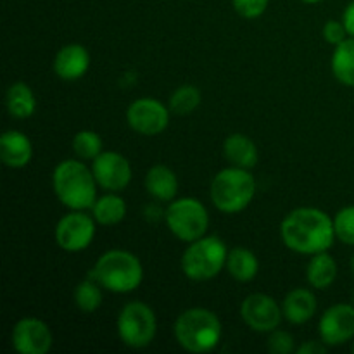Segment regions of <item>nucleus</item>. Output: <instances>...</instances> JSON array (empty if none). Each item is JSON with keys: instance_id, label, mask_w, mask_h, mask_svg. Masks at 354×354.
I'll return each instance as SVG.
<instances>
[{"instance_id": "obj_6", "label": "nucleus", "mask_w": 354, "mask_h": 354, "mask_svg": "<svg viewBox=\"0 0 354 354\" xmlns=\"http://www.w3.org/2000/svg\"><path fill=\"white\" fill-rule=\"evenodd\" d=\"M227 244L216 235H204L187 245L180 258V268L192 282H206L220 275L227 266Z\"/></svg>"}, {"instance_id": "obj_7", "label": "nucleus", "mask_w": 354, "mask_h": 354, "mask_svg": "<svg viewBox=\"0 0 354 354\" xmlns=\"http://www.w3.org/2000/svg\"><path fill=\"white\" fill-rule=\"evenodd\" d=\"M165 221L178 241L190 244L206 235L209 213L196 197H176L166 207Z\"/></svg>"}, {"instance_id": "obj_17", "label": "nucleus", "mask_w": 354, "mask_h": 354, "mask_svg": "<svg viewBox=\"0 0 354 354\" xmlns=\"http://www.w3.org/2000/svg\"><path fill=\"white\" fill-rule=\"evenodd\" d=\"M318 301L310 289H292L286 294L282 303L283 318L292 325H304L317 315Z\"/></svg>"}, {"instance_id": "obj_32", "label": "nucleus", "mask_w": 354, "mask_h": 354, "mask_svg": "<svg viewBox=\"0 0 354 354\" xmlns=\"http://www.w3.org/2000/svg\"><path fill=\"white\" fill-rule=\"evenodd\" d=\"M328 346L324 341H306L296 349L297 354H324L327 353Z\"/></svg>"}, {"instance_id": "obj_33", "label": "nucleus", "mask_w": 354, "mask_h": 354, "mask_svg": "<svg viewBox=\"0 0 354 354\" xmlns=\"http://www.w3.org/2000/svg\"><path fill=\"white\" fill-rule=\"evenodd\" d=\"M342 23H344L346 31H348L349 37H354V0L348 3V7L342 12Z\"/></svg>"}, {"instance_id": "obj_16", "label": "nucleus", "mask_w": 354, "mask_h": 354, "mask_svg": "<svg viewBox=\"0 0 354 354\" xmlns=\"http://www.w3.org/2000/svg\"><path fill=\"white\" fill-rule=\"evenodd\" d=\"M0 159L7 168H24L33 159V144L21 131L7 130L0 137Z\"/></svg>"}, {"instance_id": "obj_15", "label": "nucleus", "mask_w": 354, "mask_h": 354, "mask_svg": "<svg viewBox=\"0 0 354 354\" xmlns=\"http://www.w3.org/2000/svg\"><path fill=\"white\" fill-rule=\"evenodd\" d=\"M90 68V54L80 44H68L57 50L54 57V73L64 82L83 78Z\"/></svg>"}, {"instance_id": "obj_23", "label": "nucleus", "mask_w": 354, "mask_h": 354, "mask_svg": "<svg viewBox=\"0 0 354 354\" xmlns=\"http://www.w3.org/2000/svg\"><path fill=\"white\" fill-rule=\"evenodd\" d=\"M92 216L102 227H114L127 216V203L118 192H107L106 196L97 197L92 206Z\"/></svg>"}, {"instance_id": "obj_22", "label": "nucleus", "mask_w": 354, "mask_h": 354, "mask_svg": "<svg viewBox=\"0 0 354 354\" xmlns=\"http://www.w3.org/2000/svg\"><path fill=\"white\" fill-rule=\"evenodd\" d=\"M227 272L234 280L241 283L252 282L259 272V259L252 251L245 248H235L228 251Z\"/></svg>"}, {"instance_id": "obj_19", "label": "nucleus", "mask_w": 354, "mask_h": 354, "mask_svg": "<svg viewBox=\"0 0 354 354\" xmlns=\"http://www.w3.org/2000/svg\"><path fill=\"white\" fill-rule=\"evenodd\" d=\"M223 156L230 166L252 169L258 165L259 152L254 142L242 133H232L223 142Z\"/></svg>"}, {"instance_id": "obj_10", "label": "nucleus", "mask_w": 354, "mask_h": 354, "mask_svg": "<svg viewBox=\"0 0 354 354\" xmlns=\"http://www.w3.org/2000/svg\"><path fill=\"white\" fill-rule=\"evenodd\" d=\"M168 106L152 97H142L133 100L127 109V123L135 133L144 137H156L161 135L169 124Z\"/></svg>"}, {"instance_id": "obj_3", "label": "nucleus", "mask_w": 354, "mask_h": 354, "mask_svg": "<svg viewBox=\"0 0 354 354\" xmlns=\"http://www.w3.org/2000/svg\"><path fill=\"white\" fill-rule=\"evenodd\" d=\"M173 334L180 348L194 354H204L218 348L223 337V325L214 311L189 308L175 320Z\"/></svg>"}, {"instance_id": "obj_36", "label": "nucleus", "mask_w": 354, "mask_h": 354, "mask_svg": "<svg viewBox=\"0 0 354 354\" xmlns=\"http://www.w3.org/2000/svg\"><path fill=\"white\" fill-rule=\"evenodd\" d=\"M351 349H353V353H354V339H353V348Z\"/></svg>"}, {"instance_id": "obj_26", "label": "nucleus", "mask_w": 354, "mask_h": 354, "mask_svg": "<svg viewBox=\"0 0 354 354\" xmlns=\"http://www.w3.org/2000/svg\"><path fill=\"white\" fill-rule=\"evenodd\" d=\"M201 100H203V95L197 86L182 85L171 93L168 107L175 116H187L201 106Z\"/></svg>"}, {"instance_id": "obj_5", "label": "nucleus", "mask_w": 354, "mask_h": 354, "mask_svg": "<svg viewBox=\"0 0 354 354\" xmlns=\"http://www.w3.org/2000/svg\"><path fill=\"white\" fill-rule=\"evenodd\" d=\"M211 203L225 214L242 213L256 196V180L251 169L230 166L214 175L209 189Z\"/></svg>"}, {"instance_id": "obj_2", "label": "nucleus", "mask_w": 354, "mask_h": 354, "mask_svg": "<svg viewBox=\"0 0 354 354\" xmlns=\"http://www.w3.org/2000/svg\"><path fill=\"white\" fill-rule=\"evenodd\" d=\"M97 180L92 168L80 159H64L52 173V189L55 197L68 209H92L97 201Z\"/></svg>"}, {"instance_id": "obj_34", "label": "nucleus", "mask_w": 354, "mask_h": 354, "mask_svg": "<svg viewBox=\"0 0 354 354\" xmlns=\"http://www.w3.org/2000/svg\"><path fill=\"white\" fill-rule=\"evenodd\" d=\"M304 3H318V2H324V0H301Z\"/></svg>"}, {"instance_id": "obj_27", "label": "nucleus", "mask_w": 354, "mask_h": 354, "mask_svg": "<svg viewBox=\"0 0 354 354\" xmlns=\"http://www.w3.org/2000/svg\"><path fill=\"white\" fill-rule=\"evenodd\" d=\"M73 151L82 161H93L102 152V138L93 130H82L73 137Z\"/></svg>"}, {"instance_id": "obj_9", "label": "nucleus", "mask_w": 354, "mask_h": 354, "mask_svg": "<svg viewBox=\"0 0 354 354\" xmlns=\"http://www.w3.org/2000/svg\"><path fill=\"white\" fill-rule=\"evenodd\" d=\"M95 218L85 211L71 209L55 225V242L66 252L85 251L95 237Z\"/></svg>"}, {"instance_id": "obj_28", "label": "nucleus", "mask_w": 354, "mask_h": 354, "mask_svg": "<svg viewBox=\"0 0 354 354\" xmlns=\"http://www.w3.org/2000/svg\"><path fill=\"white\" fill-rule=\"evenodd\" d=\"M334 228L339 241L354 248V206H346L335 213Z\"/></svg>"}, {"instance_id": "obj_35", "label": "nucleus", "mask_w": 354, "mask_h": 354, "mask_svg": "<svg viewBox=\"0 0 354 354\" xmlns=\"http://www.w3.org/2000/svg\"><path fill=\"white\" fill-rule=\"evenodd\" d=\"M351 270H353V275H354V254H353V258H351Z\"/></svg>"}, {"instance_id": "obj_8", "label": "nucleus", "mask_w": 354, "mask_h": 354, "mask_svg": "<svg viewBox=\"0 0 354 354\" xmlns=\"http://www.w3.org/2000/svg\"><path fill=\"white\" fill-rule=\"evenodd\" d=\"M116 330L120 341L128 348H147L158 334V318L154 310L142 301L124 304L118 315Z\"/></svg>"}, {"instance_id": "obj_24", "label": "nucleus", "mask_w": 354, "mask_h": 354, "mask_svg": "<svg viewBox=\"0 0 354 354\" xmlns=\"http://www.w3.org/2000/svg\"><path fill=\"white\" fill-rule=\"evenodd\" d=\"M330 68L339 83L354 86V37H348L342 44L335 45Z\"/></svg>"}, {"instance_id": "obj_20", "label": "nucleus", "mask_w": 354, "mask_h": 354, "mask_svg": "<svg viewBox=\"0 0 354 354\" xmlns=\"http://www.w3.org/2000/svg\"><path fill=\"white\" fill-rule=\"evenodd\" d=\"M7 113L14 120H28L37 113V97L30 85L16 82L7 88L6 93Z\"/></svg>"}, {"instance_id": "obj_12", "label": "nucleus", "mask_w": 354, "mask_h": 354, "mask_svg": "<svg viewBox=\"0 0 354 354\" xmlns=\"http://www.w3.org/2000/svg\"><path fill=\"white\" fill-rule=\"evenodd\" d=\"M92 173L100 189L106 192H121L127 189L133 176L130 161L114 151H102L92 161Z\"/></svg>"}, {"instance_id": "obj_11", "label": "nucleus", "mask_w": 354, "mask_h": 354, "mask_svg": "<svg viewBox=\"0 0 354 354\" xmlns=\"http://www.w3.org/2000/svg\"><path fill=\"white\" fill-rule=\"evenodd\" d=\"M242 322L251 330L258 334H270L280 327L283 318L282 306L272 296L263 292H254L245 297L241 304Z\"/></svg>"}, {"instance_id": "obj_30", "label": "nucleus", "mask_w": 354, "mask_h": 354, "mask_svg": "<svg viewBox=\"0 0 354 354\" xmlns=\"http://www.w3.org/2000/svg\"><path fill=\"white\" fill-rule=\"evenodd\" d=\"M270 0H232L235 12L244 19H258L268 7Z\"/></svg>"}, {"instance_id": "obj_29", "label": "nucleus", "mask_w": 354, "mask_h": 354, "mask_svg": "<svg viewBox=\"0 0 354 354\" xmlns=\"http://www.w3.org/2000/svg\"><path fill=\"white\" fill-rule=\"evenodd\" d=\"M266 348L272 354H290L296 353L297 349L296 342H294V335L287 330H279V328L270 332Z\"/></svg>"}, {"instance_id": "obj_4", "label": "nucleus", "mask_w": 354, "mask_h": 354, "mask_svg": "<svg viewBox=\"0 0 354 354\" xmlns=\"http://www.w3.org/2000/svg\"><path fill=\"white\" fill-rule=\"evenodd\" d=\"M90 277L106 290L114 294H128L137 290L144 282V266L133 252L111 249L97 259Z\"/></svg>"}, {"instance_id": "obj_25", "label": "nucleus", "mask_w": 354, "mask_h": 354, "mask_svg": "<svg viewBox=\"0 0 354 354\" xmlns=\"http://www.w3.org/2000/svg\"><path fill=\"white\" fill-rule=\"evenodd\" d=\"M102 289L104 287L95 279L88 275V279L82 280L75 289V304L82 313H93L102 306Z\"/></svg>"}, {"instance_id": "obj_1", "label": "nucleus", "mask_w": 354, "mask_h": 354, "mask_svg": "<svg viewBox=\"0 0 354 354\" xmlns=\"http://www.w3.org/2000/svg\"><path fill=\"white\" fill-rule=\"evenodd\" d=\"M283 245L297 254L313 256L334 245V218L318 207H297L280 223Z\"/></svg>"}, {"instance_id": "obj_21", "label": "nucleus", "mask_w": 354, "mask_h": 354, "mask_svg": "<svg viewBox=\"0 0 354 354\" xmlns=\"http://www.w3.org/2000/svg\"><path fill=\"white\" fill-rule=\"evenodd\" d=\"M337 263L328 254V251L311 256L310 263L306 266L308 283L318 290L328 289L335 282V279H337Z\"/></svg>"}, {"instance_id": "obj_14", "label": "nucleus", "mask_w": 354, "mask_h": 354, "mask_svg": "<svg viewBox=\"0 0 354 354\" xmlns=\"http://www.w3.org/2000/svg\"><path fill=\"white\" fill-rule=\"evenodd\" d=\"M12 348L21 354H47L54 344L50 327L40 318H21L10 334Z\"/></svg>"}, {"instance_id": "obj_13", "label": "nucleus", "mask_w": 354, "mask_h": 354, "mask_svg": "<svg viewBox=\"0 0 354 354\" xmlns=\"http://www.w3.org/2000/svg\"><path fill=\"white\" fill-rule=\"evenodd\" d=\"M320 339L328 346H342L354 339V306L339 303L327 308L318 322Z\"/></svg>"}, {"instance_id": "obj_18", "label": "nucleus", "mask_w": 354, "mask_h": 354, "mask_svg": "<svg viewBox=\"0 0 354 354\" xmlns=\"http://www.w3.org/2000/svg\"><path fill=\"white\" fill-rule=\"evenodd\" d=\"M145 189L151 197L161 203H171L178 196V178L171 168L156 165L145 175Z\"/></svg>"}, {"instance_id": "obj_31", "label": "nucleus", "mask_w": 354, "mask_h": 354, "mask_svg": "<svg viewBox=\"0 0 354 354\" xmlns=\"http://www.w3.org/2000/svg\"><path fill=\"white\" fill-rule=\"evenodd\" d=\"M348 31H346V26L342 21H335V19H330L325 23L324 26V38L327 44L330 45H339L342 44V41L348 38Z\"/></svg>"}]
</instances>
